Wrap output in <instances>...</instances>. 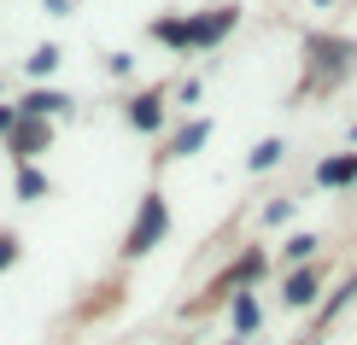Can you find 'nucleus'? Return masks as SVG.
I'll use <instances>...</instances> for the list:
<instances>
[{
    "label": "nucleus",
    "instance_id": "f257e3e1",
    "mask_svg": "<svg viewBox=\"0 0 357 345\" xmlns=\"http://www.w3.org/2000/svg\"><path fill=\"white\" fill-rule=\"evenodd\" d=\"M165 229H170V211H165V199H158V193H153V199H146L141 205V217H135V229H129V258H141V252H153L158 246V240H165Z\"/></svg>",
    "mask_w": 357,
    "mask_h": 345
},
{
    "label": "nucleus",
    "instance_id": "f03ea898",
    "mask_svg": "<svg viewBox=\"0 0 357 345\" xmlns=\"http://www.w3.org/2000/svg\"><path fill=\"white\" fill-rule=\"evenodd\" d=\"M229 24H234V12H211V18H199V24H176V18H165V24H158V36L176 41V47H193V41H217Z\"/></svg>",
    "mask_w": 357,
    "mask_h": 345
},
{
    "label": "nucleus",
    "instance_id": "7ed1b4c3",
    "mask_svg": "<svg viewBox=\"0 0 357 345\" xmlns=\"http://www.w3.org/2000/svg\"><path fill=\"white\" fill-rule=\"evenodd\" d=\"M317 182H322V187L357 182V158H328V164H322V170H317Z\"/></svg>",
    "mask_w": 357,
    "mask_h": 345
},
{
    "label": "nucleus",
    "instance_id": "20e7f679",
    "mask_svg": "<svg viewBox=\"0 0 357 345\" xmlns=\"http://www.w3.org/2000/svg\"><path fill=\"white\" fill-rule=\"evenodd\" d=\"M287 298H293V305H310V298H317V275H310V269H299V275L287 281Z\"/></svg>",
    "mask_w": 357,
    "mask_h": 345
},
{
    "label": "nucleus",
    "instance_id": "39448f33",
    "mask_svg": "<svg viewBox=\"0 0 357 345\" xmlns=\"http://www.w3.org/2000/svg\"><path fill=\"white\" fill-rule=\"evenodd\" d=\"M129 117H135V129H158V117H165V112H158V100L146 94V100H135V106H129Z\"/></svg>",
    "mask_w": 357,
    "mask_h": 345
},
{
    "label": "nucleus",
    "instance_id": "423d86ee",
    "mask_svg": "<svg viewBox=\"0 0 357 345\" xmlns=\"http://www.w3.org/2000/svg\"><path fill=\"white\" fill-rule=\"evenodd\" d=\"M205 135H211V123H193V129H182V135H176V153H199V146H205Z\"/></svg>",
    "mask_w": 357,
    "mask_h": 345
},
{
    "label": "nucleus",
    "instance_id": "0eeeda50",
    "mask_svg": "<svg viewBox=\"0 0 357 345\" xmlns=\"http://www.w3.org/2000/svg\"><path fill=\"white\" fill-rule=\"evenodd\" d=\"M234 328H241V334H252V328H258V305H252V293L234 298Z\"/></svg>",
    "mask_w": 357,
    "mask_h": 345
},
{
    "label": "nucleus",
    "instance_id": "6e6552de",
    "mask_svg": "<svg viewBox=\"0 0 357 345\" xmlns=\"http://www.w3.org/2000/svg\"><path fill=\"white\" fill-rule=\"evenodd\" d=\"M59 106H65L59 94H29V100H24V112H29V117H41V112H59Z\"/></svg>",
    "mask_w": 357,
    "mask_h": 345
},
{
    "label": "nucleus",
    "instance_id": "1a4fd4ad",
    "mask_svg": "<svg viewBox=\"0 0 357 345\" xmlns=\"http://www.w3.org/2000/svg\"><path fill=\"white\" fill-rule=\"evenodd\" d=\"M281 158V141H264L258 153H252V170H270V164Z\"/></svg>",
    "mask_w": 357,
    "mask_h": 345
},
{
    "label": "nucleus",
    "instance_id": "9d476101",
    "mask_svg": "<svg viewBox=\"0 0 357 345\" xmlns=\"http://www.w3.org/2000/svg\"><path fill=\"white\" fill-rule=\"evenodd\" d=\"M41 187H47V182H41V170H24V176H18V193H24V199H41Z\"/></svg>",
    "mask_w": 357,
    "mask_h": 345
},
{
    "label": "nucleus",
    "instance_id": "9b49d317",
    "mask_svg": "<svg viewBox=\"0 0 357 345\" xmlns=\"http://www.w3.org/2000/svg\"><path fill=\"white\" fill-rule=\"evenodd\" d=\"M53 65H59V53H53V47H41V53H29V70H36V77H47Z\"/></svg>",
    "mask_w": 357,
    "mask_h": 345
},
{
    "label": "nucleus",
    "instance_id": "f8f14e48",
    "mask_svg": "<svg viewBox=\"0 0 357 345\" xmlns=\"http://www.w3.org/2000/svg\"><path fill=\"white\" fill-rule=\"evenodd\" d=\"M12 258H18V240H12V234H0V269H6Z\"/></svg>",
    "mask_w": 357,
    "mask_h": 345
},
{
    "label": "nucleus",
    "instance_id": "ddd939ff",
    "mask_svg": "<svg viewBox=\"0 0 357 345\" xmlns=\"http://www.w3.org/2000/svg\"><path fill=\"white\" fill-rule=\"evenodd\" d=\"M6 129H18V112H0V135Z\"/></svg>",
    "mask_w": 357,
    "mask_h": 345
}]
</instances>
